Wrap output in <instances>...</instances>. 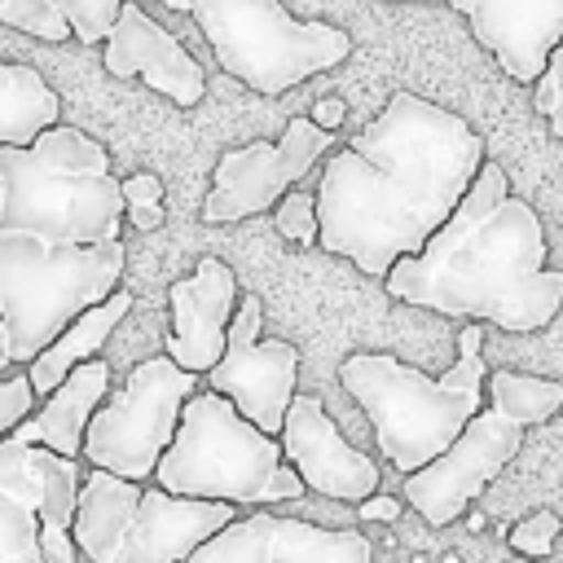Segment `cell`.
Returning <instances> with one entry per match:
<instances>
[{
	"mask_svg": "<svg viewBox=\"0 0 563 563\" xmlns=\"http://www.w3.org/2000/svg\"><path fill=\"white\" fill-rule=\"evenodd\" d=\"M479 167V132L462 114L400 88L325 158L317 180V246L383 282L400 255L422 251L453 216Z\"/></svg>",
	"mask_w": 563,
	"mask_h": 563,
	"instance_id": "cell-1",
	"label": "cell"
},
{
	"mask_svg": "<svg viewBox=\"0 0 563 563\" xmlns=\"http://www.w3.org/2000/svg\"><path fill=\"white\" fill-rule=\"evenodd\" d=\"M545 224L510 194L501 163L484 158L453 216L422 251L400 255L383 290L440 317L484 321L510 334L545 330L563 308V273L545 264Z\"/></svg>",
	"mask_w": 563,
	"mask_h": 563,
	"instance_id": "cell-2",
	"label": "cell"
},
{
	"mask_svg": "<svg viewBox=\"0 0 563 563\" xmlns=\"http://www.w3.org/2000/svg\"><path fill=\"white\" fill-rule=\"evenodd\" d=\"M484 321H466L457 334V361L435 378L405 365L391 352H352L339 365V383L365 409L378 453L400 471H418L440 457L457 431L484 405Z\"/></svg>",
	"mask_w": 563,
	"mask_h": 563,
	"instance_id": "cell-3",
	"label": "cell"
},
{
	"mask_svg": "<svg viewBox=\"0 0 563 563\" xmlns=\"http://www.w3.org/2000/svg\"><path fill=\"white\" fill-rule=\"evenodd\" d=\"M4 224L53 242H110L123 229V180L97 136L53 123L31 145H0Z\"/></svg>",
	"mask_w": 563,
	"mask_h": 563,
	"instance_id": "cell-4",
	"label": "cell"
},
{
	"mask_svg": "<svg viewBox=\"0 0 563 563\" xmlns=\"http://www.w3.org/2000/svg\"><path fill=\"white\" fill-rule=\"evenodd\" d=\"M154 484L180 497L233 506H277L308 488L286 462L282 435L255 427L224 391L211 387H198L185 400L180 427L154 466Z\"/></svg>",
	"mask_w": 563,
	"mask_h": 563,
	"instance_id": "cell-5",
	"label": "cell"
},
{
	"mask_svg": "<svg viewBox=\"0 0 563 563\" xmlns=\"http://www.w3.org/2000/svg\"><path fill=\"white\" fill-rule=\"evenodd\" d=\"M128 251L110 242H53L26 229H0V321L13 361L44 352L84 308L119 290Z\"/></svg>",
	"mask_w": 563,
	"mask_h": 563,
	"instance_id": "cell-6",
	"label": "cell"
},
{
	"mask_svg": "<svg viewBox=\"0 0 563 563\" xmlns=\"http://www.w3.org/2000/svg\"><path fill=\"white\" fill-rule=\"evenodd\" d=\"M484 391H488V405L475 409V418L457 431V440L427 466L400 475L405 501L431 528L453 523L510 466V457L523 444V431L537 422H550L563 409V383L545 374L493 369L484 378Z\"/></svg>",
	"mask_w": 563,
	"mask_h": 563,
	"instance_id": "cell-7",
	"label": "cell"
},
{
	"mask_svg": "<svg viewBox=\"0 0 563 563\" xmlns=\"http://www.w3.org/2000/svg\"><path fill=\"white\" fill-rule=\"evenodd\" d=\"M238 519L233 501L145 488L114 471L88 466L75 506V545L92 563H180L211 532Z\"/></svg>",
	"mask_w": 563,
	"mask_h": 563,
	"instance_id": "cell-8",
	"label": "cell"
},
{
	"mask_svg": "<svg viewBox=\"0 0 563 563\" xmlns=\"http://www.w3.org/2000/svg\"><path fill=\"white\" fill-rule=\"evenodd\" d=\"M207 35L220 70L277 97L352 57V35L321 18H295L282 0H180Z\"/></svg>",
	"mask_w": 563,
	"mask_h": 563,
	"instance_id": "cell-9",
	"label": "cell"
},
{
	"mask_svg": "<svg viewBox=\"0 0 563 563\" xmlns=\"http://www.w3.org/2000/svg\"><path fill=\"white\" fill-rule=\"evenodd\" d=\"M194 391H198V374L176 365L167 352L132 365L123 387H114L88 422V435H84L88 466H101L141 484L154 479V466L172 444L180 427V409Z\"/></svg>",
	"mask_w": 563,
	"mask_h": 563,
	"instance_id": "cell-10",
	"label": "cell"
},
{
	"mask_svg": "<svg viewBox=\"0 0 563 563\" xmlns=\"http://www.w3.org/2000/svg\"><path fill=\"white\" fill-rule=\"evenodd\" d=\"M330 145H334L330 128H321L312 114H295L277 141H251L224 150L211 172V194L202 198V220L233 224L277 207V198L295 189L317 167V158L330 154Z\"/></svg>",
	"mask_w": 563,
	"mask_h": 563,
	"instance_id": "cell-11",
	"label": "cell"
},
{
	"mask_svg": "<svg viewBox=\"0 0 563 563\" xmlns=\"http://www.w3.org/2000/svg\"><path fill=\"white\" fill-rule=\"evenodd\" d=\"M295 383H299V347L286 339H264V299L242 295L229 321L224 356L207 369L202 387L224 391L255 427L282 435L286 409L299 391Z\"/></svg>",
	"mask_w": 563,
	"mask_h": 563,
	"instance_id": "cell-12",
	"label": "cell"
},
{
	"mask_svg": "<svg viewBox=\"0 0 563 563\" xmlns=\"http://www.w3.org/2000/svg\"><path fill=\"white\" fill-rule=\"evenodd\" d=\"M369 559L374 545L361 528H317L251 506V515L229 519L180 563H369Z\"/></svg>",
	"mask_w": 563,
	"mask_h": 563,
	"instance_id": "cell-13",
	"label": "cell"
},
{
	"mask_svg": "<svg viewBox=\"0 0 563 563\" xmlns=\"http://www.w3.org/2000/svg\"><path fill=\"white\" fill-rule=\"evenodd\" d=\"M282 453L303 475V484L312 493H325V497L347 501V506L378 493L374 457H365L356 444L343 440V431L330 422L321 396L295 391L286 422H282Z\"/></svg>",
	"mask_w": 563,
	"mask_h": 563,
	"instance_id": "cell-14",
	"label": "cell"
},
{
	"mask_svg": "<svg viewBox=\"0 0 563 563\" xmlns=\"http://www.w3.org/2000/svg\"><path fill=\"white\" fill-rule=\"evenodd\" d=\"M101 66L114 79H145L154 92H163L172 106L194 110L207 92L202 66L185 53V44L158 26L136 0H123L106 44H101Z\"/></svg>",
	"mask_w": 563,
	"mask_h": 563,
	"instance_id": "cell-15",
	"label": "cell"
},
{
	"mask_svg": "<svg viewBox=\"0 0 563 563\" xmlns=\"http://www.w3.org/2000/svg\"><path fill=\"white\" fill-rule=\"evenodd\" d=\"M238 277L220 255H202L189 277L172 282L167 308H172V330L163 339V352L194 369L207 374L229 343V321L238 312Z\"/></svg>",
	"mask_w": 563,
	"mask_h": 563,
	"instance_id": "cell-16",
	"label": "cell"
},
{
	"mask_svg": "<svg viewBox=\"0 0 563 563\" xmlns=\"http://www.w3.org/2000/svg\"><path fill=\"white\" fill-rule=\"evenodd\" d=\"M444 4H453L466 18L471 35L519 84H537V75L550 62V48L563 40V0H444Z\"/></svg>",
	"mask_w": 563,
	"mask_h": 563,
	"instance_id": "cell-17",
	"label": "cell"
},
{
	"mask_svg": "<svg viewBox=\"0 0 563 563\" xmlns=\"http://www.w3.org/2000/svg\"><path fill=\"white\" fill-rule=\"evenodd\" d=\"M106 396H110V365L101 356H88L48 391L44 409L22 418L9 435L31 440V444H48V449H57L66 457H84L88 422H92V413H97V405Z\"/></svg>",
	"mask_w": 563,
	"mask_h": 563,
	"instance_id": "cell-18",
	"label": "cell"
},
{
	"mask_svg": "<svg viewBox=\"0 0 563 563\" xmlns=\"http://www.w3.org/2000/svg\"><path fill=\"white\" fill-rule=\"evenodd\" d=\"M0 563H48L40 537V444L0 440Z\"/></svg>",
	"mask_w": 563,
	"mask_h": 563,
	"instance_id": "cell-19",
	"label": "cell"
},
{
	"mask_svg": "<svg viewBox=\"0 0 563 563\" xmlns=\"http://www.w3.org/2000/svg\"><path fill=\"white\" fill-rule=\"evenodd\" d=\"M128 312H132V290H128V286H119L110 299L84 308L44 352H35V356L26 361V378H31L35 396H48L79 361H88L92 352H101V343L114 334V325H119Z\"/></svg>",
	"mask_w": 563,
	"mask_h": 563,
	"instance_id": "cell-20",
	"label": "cell"
},
{
	"mask_svg": "<svg viewBox=\"0 0 563 563\" xmlns=\"http://www.w3.org/2000/svg\"><path fill=\"white\" fill-rule=\"evenodd\" d=\"M79 457L40 444V537L48 563H75V506H79Z\"/></svg>",
	"mask_w": 563,
	"mask_h": 563,
	"instance_id": "cell-21",
	"label": "cell"
},
{
	"mask_svg": "<svg viewBox=\"0 0 563 563\" xmlns=\"http://www.w3.org/2000/svg\"><path fill=\"white\" fill-rule=\"evenodd\" d=\"M62 114V97L26 62L0 57V145H31Z\"/></svg>",
	"mask_w": 563,
	"mask_h": 563,
	"instance_id": "cell-22",
	"label": "cell"
},
{
	"mask_svg": "<svg viewBox=\"0 0 563 563\" xmlns=\"http://www.w3.org/2000/svg\"><path fill=\"white\" fill-rule=\"evenodd\" d=\"M0 22L35 35V40H48V44H62L75 35L53 0H0Z\"/></svg>",
	"mask_w": 563,
	"mask_h": 563,
	"instance_id": "cell-23",
	"label": "cell"
},
{
	"mask_svg": "<svg viewBox=\"0 0 563 563\" xmlns=\"http://www.w3.org/2000/svg\"><path fill=\"white\" fill-rule=\"evenodd\" d=\"M273 224L286 242L295 246H317L321 238V220H317V194H303V189H286L273 207Z\"/></svg>",
	"mask_w": 563,
	"mask_h": 563,
	"instance_id": "cell-24",
	"label": "cell"
},
{
	"mask_svg": "<svg viewBox=\"0 0 563 563\" xmlns=\"http://www.w3.org/2000/svg\"><path fill=\"white\" fill-rule=\"evenodd\" d=\"M53 4L62 9V18L70 22L79 44H106V35L123 9V0H53Z\"/></svg>",
	"mask_w": 563,
	"mask_h": 563,
	"instance_id": "cell-25",
	"label": "cell"
},
{
	"mask_svg": "<svg viewBox=\"0 0 563 563\" xmlns=\"http://www.w3.org/2000/svg\"><path fill=\"white\" fill-rule=\"evenodd\" d=\"M123 202H128V224L132 229L154 233L163 224V180L154 172L123 176Z\"/></svg>",
	"mask_w": 563,
	"mask_h": 563,
	"instance_id": "cell-26",
	"label": "cell"
},
{
	"mask_svg": "<svg viewBox=\"0 0 563 563\" xmlns=\"http://www.w3.org/2000/svg\"><path fill=\"white\" fill-rule=\"evenodd\" d=\"M532 106H537V114H545L550 132L563 141V40L550 48V62H545V70L537 75V88H532Z\"/></svg>",
	"mask_w": 563,
	"mask_h": 563,
	"instance_id": "cell-27",
	"label": "cell"
},
{
	"mask_svg": "<svg viewBox=\"0 0 563 563\" xmlns=\"http://www.w3.org/2000/svg\"><path fill=\"white\" fill-rule=\"evenodd\" d=\"M559 541V515L550 510H532L528 519H519L510 528V550L515 554H528V559H545Z\"/></svg>",
	"mask_w": 563,
	"mask_h": 563,
	"instance_id": "cell-28",
	"label": "cell"
},
{
	"mask_svg": "<svg viewBox=\"0 0 563 563\" xmlns=\"http://www.w3.org/2000/svg\"><path fill=\"white\" fill-rule=\"evenodd\" d=\"M31 409H35V387H31V378H26V374L0 378V440H4L22 418H31Z\"/></svg>",
	"mask_w": 563,
	"mask_h": 563,
	"instance_id": "cell-29",
	"label": "cell"
},
{
	"mask_svg": "<svg viewBox=\"0 0 563 563\" xmlns=\"http://www.w3.org/2000/svg\"><path fill=\"white\" fill-rule=\"evenodd\" d=\"M356 515H361L365 523H391V519L400 515V501L387 497V493H369L365 501H356Z\"/></svg>",
	"mask_w": 563,
	"mask_h": 563,
	"instance_id": "cell-30",
	"label": "cell"
},
{
	"mask_svg": "<svg viewBox=\"0 0 563 563\" xmlns=\"http://www.w3.org/2000/svg\"><path fill=\"white\" fill-rule=\"evenodd\" d=\"M343 114H347V106H343L339 97H321V101L312 106V119H317L321 128H330V132L343 123Z\"/></svg>",
	"mask_w": 563,
	"mask_h": 563,
	"instance_id": "cell-31",
	"label": "cell"
},
{
	"mask_svg": "<svg viewBox=\"0 0 563 563\" xmlns=\"http://www.w3.org/2000/svg\"><path fill=\"white\" fill-rule=\"evenodd\" d=\"M9 365H18V361H13V339H9V325L0 321V369H9Z\"/></svg>",
	"mask_w": 563,
	"mask_h": 563,
	"instance_id": "cell-32",
	"label": "cell"
},
{
	"mask_svg": "<svg viewBox=\"0 0 563 563\" xmlns=\"http://www.w3.org/2000/svg\"><path fill=\"white\" fill-rule=\"evenodd\" d=\"M0 224H4V189H0Z\"/></svg>",
	"mask_w": 563,
	"mask_h": 563,
	"instance_id": "cell-33",
	"label": "cell"
},
{
	"mask_svg": "<svg viewBox=\"0 0 563 563\" xmlns=\"http://www.w3.org/2000/svg\"><path fill=\"white\" fill-rule=\"evenodd\" d=\"M510 563H532V559H528V554H519V559H510Z\"/></svg>",
	"mask_w": 563,
	"mask_h": 563,
	"instance_id": "cell-34",
	"label": "cell"
},
{
	"mask_svg": "<svg viewBox=\"0 0 563 563\" xmlns=\"http://www.w3.org/2000/svg\"><path fill=\"white\" fill-rule=\"evenodd\" d=\"M163 4H167V9H180V0H163Z\"/></svg>",
	"mask_w": 563,
	"mask_h": 563,
	"instance_id": "cell-35",
	"label": "cell"
}]
</instances>
